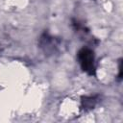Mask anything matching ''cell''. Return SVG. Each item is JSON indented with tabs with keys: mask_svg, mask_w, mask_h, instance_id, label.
I'll return each mask as SVG.
<instances>
[{
	"mask_svg": "<svg viewBox=\"0 0 123 123\" xmlns=\"http://www.w3.org/2000/svg\"><path fill=\"white\" fill-rule=\"evenodd\" d=\"M79 60L80 63L82 65V68L88 72L89 74H92L94 72V58L93 53L86 48H83L79 52Z\"/></svg>",
	"mask_w": 123,
	"mask_h": 123,
	"instance_id": "6da1fadb",
	"label": "cell"
}]
</instances>
